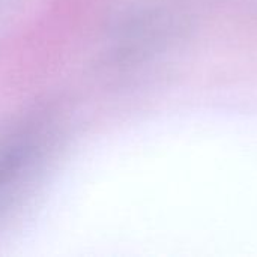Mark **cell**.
Masks as SVG:
<instances>
[{"mask_svg":"<svg viewBox=\"0 0 257 257\" xmlns=\"http://www.w3.org/2000/svg\"><path fill=\"white\" fill-rule=\"evenodd\" d=\"M47 117L27 119L0 139V218L32 188L54 145Z\"/></svg>","mask_w":257,"mask_h":257,"instance_id":"6da1fadb","label":"cell"}]
</instances>
